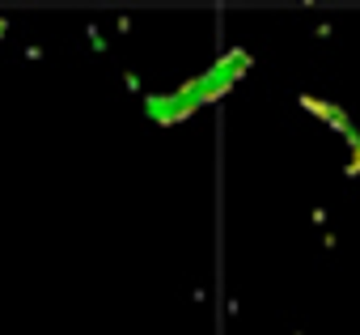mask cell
Wrapping results in <instances>:
<instances>
[{
    "label": "cell",
    "mask_w": 360,
    "mask_h": 335,
    "mask_svg": "<svg viewBox=\"0 0 360 335\" xmlns=\"http://www.w3.org/2000/svg\"><path fill=\"white\" fill-rule=\"evenodd\" d=\"M301 106H305V110H309V115H322V119H326V123H330V127H335V132H343V136H347V144H352V148H356V144H360V132H356V123H352V119H347V115H343V110H339V106H330V102H322V98H309V94H305V98H301Z\"/></svg>",
    "instance_id": "cell-1"
},
{
    "label": "cell",
    "mask_w": 360,
    "mask_h": 335,
    "mask_svg": "<svg viewBox=\"0 0 360 335\" xmlns=\"http://www.w3.org/2000/svg\"><path fill=\"white\" fill-rule=\"evenodd\" d=\"M347 175H360V144L352 148V161H347Z\"/></svg>",
    "instance_id": "cell-2"
}]
</instances>
